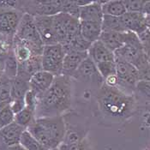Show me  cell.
I'll list each match as a JSON object with an SVG mask.
<instances>
[{"instance_id": "cell-38", "label": "cell", "mask_w": 150, "mask_h": 150, "mask_svg": "<svg viewBox=\"0 0 150 150\" xmlns=\"http://www.w3.org/2000/svg\"><path fill=\"white\" fill-rule=\"evenodd\" d=\"M142 13L145 16H150V0L149 1H145L144 6H143V10Z\"/></svg>"}, {"instance_id": "cell-17", "label": "cell", "mask_w": 150, "mask_h": 150, "mask_svg": "<svg viewBox=\"0 0 150 150\" xmlns=\"http://www.w3.org/2000/svg\"><path fill=\"white\" fill-rule=\"evenodd\" d=\"M103 16L104 14L102 11V1H91L90 4L80 7L79 21L102 23Z\"/></svg>"}, {"instance_id": "cell-42", "label": "cell", "mask_w": 150, "mask_h": 150, "mask_svg": "<svg viewBox=\"0 0 150 150\" xmlns=\"http://www.w3.org/2000/svg\"><path fill=\"white\" fill-rule=\"evenodd\" d=\"M3 75H4V70H3V67H2V64H0V79H1V77L3 76Z\"/></svg>"}, {"instance_id": "cell-23", "label": "cell", "mask_w": 150, "mask_h": 150, "mask_svg": "<svg viewBox=\"0 0 150 150\" xmlns=\"http://www.w3.org/2000/svg\"><path fill=\"white\" fill-rule=\"evenodd\" d=\"M101 26H102V31L105 32H117V33L127 32L121 20V17L104 15Z\"/></svg>"}, {"instance_id": "cell-43", "label": "cell", "mask_w": 150, "mask_h": 150, "mask_svg": "<svg viewBox=\"0 0 150 150\" xmlns=\"http://www.w3.org/2000/svg\"><path fill=\"white\" fill-rule=\"evenodd\" d=\"M149 64H150V55H149Z\"/></svg>"}, {"instance_id": "cell-1", "label": "cell", "mask_w": 150, "mask_h": 150, "mask_svg": "<svg viewBox=\"0 0 150 150\" xmlns=\"http://www.w3.org/2000/svg\"><path fill=\"white\" fill-rule=\"evenodd\" d=\"M71 100L70 78L63 75L55 77L50 88L38 98L35 118L61 116L69 108Z\"/></svg>"}, {"instance_id": "cell-26", "label": "cell", "mask_w": 150, "mask_h": 150, "mask_svg": "<svg viewBox=\"0 0 150 150\" xmlns=\"http://www.w3.org/2000/svg\"><path fill=\"white\" fill-rule=\"evenodd\" d=\"M35 120V110L26 107L18 113L15 114V123L22 126L25 129L29 127Z\"/></svg>"}, {"instance_id": "cell-35", "label": "cell", "mask_w": 150, "mask_h": 150, "mask_svg": "<svg viewBox=\"0 0 150 150\" xmlns=\"http://www.w3.org/2000/svg\"><path fill=\"white\" fill-rule=\"evenodd\" d=\"M24 101H25V105L26 107H28L30 109L35 110L37 105V102H38V96L35 92H33L32 90H28L27 93L25 94L24 97Z\"/></svg>"}, {"instance_id": "cell-25", "label": "cell", "mask_w": 150, "mask_h": 150, "mask_svg": "<svg viewBox=\"0 0 150 150\" xmlns=\"http://www.w3.org/2000/svg\"><path fill=\"white\" fill-rule=\"evenodd\" d=\"M2 67H3L4 76H6L11 80L16 77L17 72H18V63L14 55L13 50L4 59Z\"/></svg>"}, {"instance_id": "cell-31", "label": "cell", "mask_w": 150, "mask_h": 150, "mask_svg": "<svg viewBox=\"0 0 150 150\" xmlns=\"http://www.w3.org/2000/svg\"><path fill=\"white\" fill-rule=\"evenodd\" d=\"M15 122V113L13 112L10 103L0 111V129L5 127Z\"/></svg>"}, {"instance_id": "cell-6", "label": "cell", "mask_w": 150, "mask_h": 150, "mask_svg": "<svg viewBox=\"0 0 150 150\" xmlns=\"http://www.w3.org/2000/svg\"><path fill=\"white\" fill-rule=\"evenodd\" d=\"M14 37L20 40L37 55H42L44 45L35 26L34 16L24 14Z\"/></svg>"}, {"instance_id": "cell-16", "label": "cell", "mask_w": 150, "mask_h": 150, "mask_svg": "<svg viewBox=\"0 0 150 150\" xmlns=\"http://www.w3.org/2000/svg\"><path fill=\"white\" fill-rule=\"evenodd\" d=\"M88 57V52H69L65 53L64 63H63L62 75L71 78L73 74L80 66V64Z\"/></svg>"}, {"instance_id": "cell-32", "label": "cell", "mask_w": 150, "mask_h": 150, "mask_svg": "<svg viewBox=\"0 0 150 150\" xmlns=\"http://www.w3.org/2000/svg\"><path fill=\"white\" fill-rule=\"evenodd\" d=\"M126 12H142L145 0H125L123 1Z\"/></svg>"}, {"instance_id": "cell-2", "label": "cell", "mask_w": 150, "mask_h": 150, "mask_svg": "<svg viewBox=\"0 0 150 150\" xmlns=\"http://www.w3.org/2000/svg\"><path fill=\"white\" fill-rule=\"evenodd\" d=\"M97 99L105 114L115 118L129 117L135 105V100L131 94L122 91L117 87L109 86L105 82L98 92Z\"/></svg>"}, {"instance_id": "cell-18", "label": "cell", "mask_w": 150, "mask_h": 150, "mask_svg": "<svg viewBox=\"0 0 150 150\" xmlns=\"http://www.w3.org/2000/svg\"><path fill=\"white\" fill-rule=\"evenodd\" d=\"M88 53V57L94 62V64L105 61H115L114 52L109 50L100 40L91 44Z\"/></svg>"}, {"instance_id": "cell-29", "label": "cell", "mask_w": 150, "mask_h": 150, "mask_svg": "<svg viewBox=\"0 0 150 150\" xmlns=\"http://www.w3.org/2000/svg\"><path fill=\"white\" fill-rule=\"evenodd\" d=\"M11 79L3 75L0 79V103L11 102Z\"/></svg>"}, {"instance_id": "cell-22", "label": "cell", "mask_w": 150, "mask_h": 150, "mask_svg": "<svg viewBox=\"0 0 150 150\" xmlns=\"http://www.w3.org/2000/svg\"><path fill=\"white\" fill-rule=\"evenodd\" d=\"M102 11L104 15L121 17L125 13H126V9L123 1L110 0L102 1Z\"/></svg>"}, {"instance_id": "cell-5", "label": "cell", "mask_w": 150, "mask_h": 150, "mask_svg": "<svg viewBox=\"0 0 150 150\" xmlns=\"http://www.w3.org/2000/svg\"><path fill=\"white\" fill-rule=\"evenodd\" d=\"M52 25L57 43L61 46L67 44L80 34L79 19L65 13H59L53 16Z\"/></svg>"}, {"instance_id": "cell-13", "label": "cell", "mask_w": 150, "mask_h": 150, "mask_svg": "<svg viewBox=\"0 0 150 150\" xmlns=\"http://www.w3.org/2000/svg\"><path fill=\"white\" fill-rule=\"evenodd\" d=\"M37 31L44 46L58 44L53 30L52 16H34Z\"/></svg>"}, {"instance_id": "cell-24", "label": "cell", "mask_w": 150, "mask_h": 150, "mask_svg": "<svg viewBox=\"0 0 150 150\" xmlns=\"http://www.w3.org/2000/svg\"><path fill=\"white\" fill-rule=\"evenodd\" d=\"M91 46V43L87 41L81 34H78L76 37H74L69 42L65 45H63V48L65 52V53L69 52H88L89 47Z\"/></svg>"}, {"instance_id": "cell-36", "label": "cell", "mask_w": 150, "mask_h": 150, "mask_svg": "<svg viewBox=\"0 0 150 150\" xmlns=\"http://www.w3.org/2000/svg\"><path fill=\"white\" fill-rule=\"evenodd\" d=\"M10 105L11 107L12 111L15 114L18 113L19 112H21L23 109L25 108V101L24 99H19V100H11Z\"/></svg>"}, {"instance_id": "cell-14", "label": "cell", "mask_w": 150, "mask_h": 150, "mask_svg": "<svg viewBox=\"0 0 150 150\" xmlns=\"http://www.w3.org/2000/svg\"><path fill=\"white\" fill-rule=\"evenodd\" d=\"M55 76L45 70H40L33 74L29 79V89L35 92L38 98L46 93L52 85Z\"/></svg>"}, {"instance_id": "cell-15", "label": "cell", "mask_w": 150, "mask_h": 150, "mask_svg": "<svg viewBox=\"0 0 150 150\" xmlns=\"http://www.w3.org/2000/svg\"><path fill=\"white\" fill-rule=\"evenodd\" d=\"M121 20L127 32L137 35L147 29L145 15L142 12H126L121 16Z\"/></svg>"}, {"instance_id": "cell-8", "label": "cell", "mask_w": 150, "mask_h": 150, "mask_svg": "<svg viewBox=\"0 0 150 150\" xmlns=\"http://www.w3.org/2000/svg\"><path fill=\"white\" fill-rule=\"evenodd\" d=\"M65 52L60 44L44 46L41 55L42 69L52 74L55 77L62 75Z\"/></svg>"}, {"instance_id": "cell-3", "label": "cell", "mask_w": 150, "mask_h": 150, "mask_svg": "<svg viewBox=\"0 0 150 150\" xmlns=\"http://www.w3.org/2000/svg\"><path fill=\"white\" fill-rule=\"evenodd\" d=\"M27 130L47 150L58 149L66 133L62 116L35 118Z\"/></svg>"}, {"instance_id": "cell-12", "label": "cell", "mask_w": 150, "mask_h": 150, "mask_svg": "<svg viewBox=\"0 0 150 150\" xmlns=\"http://www.w3.org/2000/svg\"><path fill=\"white\" fill-rule=\"evenodd\" d=\"M25 129L18 125L16 123L0 129V150L7 149L20 143V139Z\"/></svg>"}, {"instance_id": "cell-7", "label": "cell", "mask_w": 150, "mask_h": 150, "mask_svg": "<svg viewBox=\"0 0 150 150\" xmlns=\"http://www.w3.org/2000/svg\"><path fill=\"white\" fill-rule=\"evenodd\" d=\"M62 0L19 1V11L32 16H53L61 13Z\"/></svg>"}, {"instance_id": "cell-34", "label": "cell", "mask_w": 150, "mask_h": 150, "mask_svg": "<svg viewBox=\"0 0 150 150\" xmlns=\"http://www.w3.org/2000/svg\"><path fill=\"white\" fill-rule=\"evenodd\" d=\"M136 90L143 98L150 101V81L140 80L136 85Z\"/></svg>"}, {"instance_id": "cell-33", "label": "cell", "mask_w": 150, "mask_h": 150, "mask_svg": "<svg viewBox=\"0 0 150 150\" xmlns=\"http://www.w3.org/2000/svg\"><path fill=\"white\" fill-rule=\"evenodd\" d=\"M139 41L142 45V47L148 57L150 55V30L145 29L143 32L137 35Z\"/></svg>"}, {"instance_id": "cell-9", "label": "cell", "mask_w": 150, "mask_h": 150, "mask_svg": "<svg viewBox=\"0 0 150 150\" xmlns=\"http://www.w3.org/2000/svg\"><path fill=\"white\" fill-rule=\"evenodd\" d=\"M115 63L117 87L124 92L125 90H136V85L140 81L138 69L125 60L115 58Z\"/></svg>"}, {"instance_id": "cell-40", "label": "cell", "mask_w": 150, "mask_h": 150, "mask_svg": "<svg viewBox=\"0 0 150 150\" xmlns=\"http://www.w3.org/2000/svg\"><path fill=\"white\" fill-rule=\"evenodd\" d=\"M145 25L146 28L150 30V16H145Z\"/></svg>"}, {"instance_id": "cell-41", "label": "cell", "mask_w": 150, "mask_h": 150, "mask_svg": "<svg viewBox=\"0 0 150 150\" xmlns=\"http://www.w3.org/2000/svg\"><path fill=\"white\" fill-rule=\"evenodd\" d=\"M9 103H10V102H1V103H0V111H1L6 105L9 104Z\"/></svg>"}, {"instance_id": "cell-21", "label": "cell", "mask_w": 150, "mask_h": 150, "mask_svg": "<svg viewBox=\"0 0 150 150\" xmlns=\"http://www.w3.org/2000/svg\"><path fill=\"white\" fill-rule=\"evenodd\" d=\"M29 90V81L16 76L11 80V100L24 99L25 94Z\"/></svg>"}, {"instance_id": "cell-30", "label": "cell", "mask_w": 150, "mask_h": 150, "mask_svg": "<svg viewBox=\"0 0 150 150\" xmlns=\"http://www.w3.org/2000/svg\"><path fill=\"white\" fill-rule=\"evenodd\" d=\"M79 12L80 7L77 5L76 0H62L61 13L68 14L79 19Z\"/></svg>"}, {"instance_id": "cell-39", "label": "cell", "mask_w": 150, "mask_h": 150, "mask_svg": "<svg viewBox=\"0 0 150 150\" xmlns=\"http://www.w3.org/2000/svg\"><path fill=\"white\" fill-rule=\"evenodd\" d=\"M6 150H27V149H25L22 145L17 144V145H15V146H13V147H11V148L7 149Z\"/></svg>"}, {"instance_id": "cell-28", "label": "cell", "mask_w": 150, "mask_h": 150, "mask_svg": "<svg viewBox=\"0 0 150 150\" xmlns=\"http://www.w3.org/2000/svg\"><path fill=\"white\" fill-rule=\"evenodd\" d=\"M97 69L102 78L104 79V81L112 76H116V63L115 61H105L95 64Z\"/></svg>"}, {"instance_id": "cell-11", "label": "cell", "mask_w": 150, "mask_h": 150, "mask_svg": "<svg viewBox=\"0 0 150 150\" xmlns=\"http://www.w3.org/2000/svg\"><path fill=\"white\" fill-rule=\"evenodd\" d=\"M24 13L18 10L0 12V35L13 39Z\"/></svg>"}, {"instance_id": "cell-37", "label": "cell", "mask_w": 150, "mask_h": 150, "mask_svg": "<svg viewBox=\"0 0 150 150\" xmlns=\"http://www.w3.org/2000/svg\"><path fill=\"white\" fill-rule=\"evenodd\" d=\"M140 80H145L150 81V64H149L143 69L139 70Z\"/></svg>"}, {"instance_id": "cell-44", "label": "cell", "mask_w": 150, "mask_h": 150, "mask_svg": "<svg viewBox=\"0 0 150 150\" xmlns=\"http://www.w3.org/2000/svg\"><path fill=\"white\" fill-rule=\"evenodd\" d=\"M53 150H58V149H53Z\"/></svg>"}, {"instance_id": "cell-27", "label": "cell", "mask_w": 150, "mask_h": 150, "mask_svg": "<svg viewBox=\"0 0 150 150\" xmlns=\"http://www.w3.org/2000/svg\"><path fill=\"white\" fill-rule=\"evenodd\" d=\"M19 144L27 150H47L27 129L22 134Z\"/></svg>"}, {"instance_id": "cell-20", "label": "cell", "mask_w": 150, "mask_h": 150, "mask_svg": "<svg viewBox=\"0 0 150 150\" xmlns=\"http://www.w3.org/2000/svg\"><path fill=\"white\" fill-rule=\"evenodd\" d=\"M125 33L105 32L102 31L100 36V40L112 52H115L125 44Z\"/></svg>"}, {"instance_id": "cell-4", "label": "cell", "mask_w": 150, "mask_h": 150, "mask_svg": "<svg viewBox=\"0 0 150 150\" xmlns=\"http://www.w3.org/2000/svg\"><path fill=\"white\" fill-rule=\"evenodd\" d=\"M114 55L116 59L125 60L138 70L149 64V57L144 52L137 35L131 32H125V44L114 52Z\"/></svg>"}, {"instance_id": "cell-19", "label": "cell", "mask_w": 150, "mask_h": 150, "mask_svg": "<svg viewBox=\"0 0 150 150\" xmlns=\"http://www.w3.org/2000/svg\"><path fill=\"white\" fill-rule=\"evenodd\" d=\"M102 33L101 23L80 21V34L89 43L99 40Z\"/></svg>"}, {"instance_id": "cell-10", "label": "cell", "mask_w": 150, "mask_h": 150, "mask_svg": "<svg viewBox=\"0 0 150 150\" xmlns=\"http://www.w3.org/2000/svg\"><path fill=\"white\" fill-rule=\"evenodd\" d=\"M72 78L83 82H90L101 87L104 79L99 73L96 64L89 57L86 58L73 74Z\"/></svg>"}]
</instances>
